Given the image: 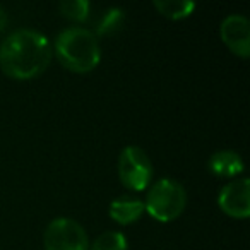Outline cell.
Returning a JSON list of instances; mask_svg holds the SVG:
<instances>
[{"label":"cell","instance_id":"cell-10","mask_svg":"<svg viewBox=\"0 0 250 250\" xmlns=\"http://www.w3.org/2000/svg\"><path fill=\"white\" fill-rule=\"evenodd\" d=\"M154 7H156V11L161 16L178 21V19L188 18L194 12L195 4L194 2H188V0H156Z\"/></svg>","mask_w":250,"mask_h":250},{"label":"cell","instance_id":"cell-9","mask_svg":"<svg viewBox=\"0 0 250 250\" xmlns=\"http://www.w3.org/2000/svg\"><path fill=\"white\" fill-rule=\"evenodd\" d=\"M108 212L118 225H132L144 212V202L136 197H118L110 204Z\"/></svg>","mask_w":250,"mask_h":250},{"label":"cell","instance_id":"cell-5","mask_svg":"<svg viewBox=\"0 0 250 250\" xmlns=\"http://www.w3.org/2000/svg\"><path fill=\"white\" fill-rule=\"evenodd\" d=\"M45 250H87L86 229L70 218H57L46 226Z\"/></svg>","mask_w":250,"mask_h":250},{"label":"cell","instance_id":"cell-12","mask_svg":"<svg viewBox=\"0 0 250 250\" xmlns=\"http://www.w3.org/2000/svg\"><path fill=\"white\" fill-rule=\"evenodd\" d=\"M59 11L63 18L70 19V21L83 22L89 16L91 5L86 0H67V2H62L59 5Z\"/></svg>","mask_w":250,"mask_h":250},{"label":"cell","instance_id":"cell-11","mask_svg":"<svg viewBox=\"0 0 250 250\" xmlns=\"http://www.w3.org/2000/svg\"><path fill=\"white\" fill-rule=\"evenodd\" d=\"M127 238L120 231H104L93 242L87 250H127Z\"/></svg>","mask_w":250,"mask_h":250},{"label":"cell","instance_id":"cell-4","mask_svg":"<svg viewBox=\"0 0 250 250\" xmlns=\"http://www.w3.org/2000/svg\"><path fill=\"white\" fill-rule=\"evenodd\" d=\"M118 177L130 190H146L153 178V165L146 153L137 146H127L118 158Z\"/></svg>","mask_w":250,"mask_h":250},{"label":"cell","instance_id":"cell-8","mask_svg":"<svg viewBox=\"0 0 250 250\" xmlns=\"http://www.w3.org/2000/svg\"><path fill=\"white\" fill-rule=\"evenodd\" d=\"M208 167H209V170H211V173L216 175V177L231 178L243 171V161L238 153L225 149V151H218V153L212 154V156L209 158Z\"/></svg>","mask_w":250,"mask_h":250},{"label":"cell","instance_id":"cell-13","mask_svg":"<svg viewBox=\"0 0 250 250\" xmlns=\"http://www.w3.org/2000/svg\"><path fill=\"white\" fill-rule=\"evenodd\" d=\"M124 22V14L118 9H108L106 12L100 16L94 22V31L98 35H110L115 29H118ZM94 33V35H96Z\"/></svg>","mask_w":250,"mask_h":250},{"label":"cell","instance_id":"cell-14","mask_svg":"<svg viewBox=\"0 0 250 250\" xmlns=\"http://www.w3.org/2000/svg\"><path fill=\"white\" fill-rule=\"evenodd\" d=\"M7 12H5V9L0 5V33L4 31L5 29V26H7Z\"/></svg>","mask_w":250,"mask_h":250},{"label":"cell","instance_id":"cell-1","mask_svg":"<svg viewBox=\"0 0 250 250\" xmlns=\"http://www.w3.org/2000/svg\"><path fill=\"white\" fill-rule=\"evenodd\" d=\"M52 57V45L45 35L33 29H18L0 45V69L12 79H33L48 69Z\"/></svg>","mask_w":250,"mask_h":250},{"label":"cell","instance_id":"cell-7","mask_svg":"<svg viewBox=\"0 0 250 250\" xmlns=\"http://www.w3.org/2000/svg\"><path fill=\"white\" fill-rule=\"evenodd\" d=\"M219 36L235 55L242 59L250 55V22L245 16H228L219 26Z\"/></svg>","mask_w":250,"mask_h":250},{"label":"cell","instance_id":"cell-3","mask_svg":"<svg viewBox=\"0 0 250 250\" xmlns=\"http://www.w3.org/2000/svg\"><path fill=\"white\" fill-rule=\"evenodd\" d=\"M187 206V192L184 185L173 178H161L147 192L144 209L160 223H170L184 212Z\"/></svg>","mask_w":250,"mask_h":250},{"label":"cell","instance_id":"cell-6","mask_svg":"<svg viewBox=\"0 0 250 250\" xmlns=\"http://www.w3.org/2000/svg\"><path fill=\"white\" fill-rule=\"evenodd\" d=\"M218 206L225 214L236 219H245L250 216V182L249 178H240L226 184L219 190Z\"/></svg>","mask_w":250,"mask_h":250},{"label":"cell","instance_id":"cell-2","mask_svg":"<svg viewBox=\"0 0 250 250\" xmlns=\"http://www.w3.org/2000/svg\"><path fill=\"white\" fill-rule=\"evenodd\" d=\"M52 50L65 69L77 74L91 72L101 60L98 36L86 28L63 29L57 36L55 46Z\"/></svg>","mask_w":250,"mask_h":250}]
</instances>
